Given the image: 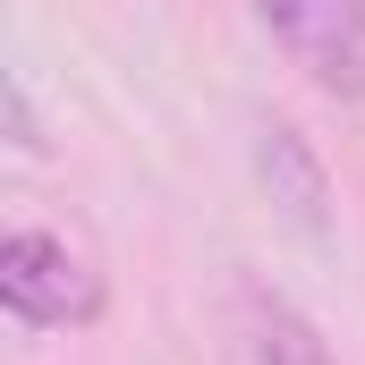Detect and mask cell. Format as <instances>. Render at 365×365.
<instances>
[{
  "label": "cell",
  "instance_id": "6da1fadb",
  "mask_svg": "<svg viewBox=\"0 0 365 365\" xmlns=\"http://www.w3.org/2000/svg\"><path fill=\"white\" fill-rule=\"evenodd\" d=\"M0 306L26 331H86V323H102V306H110V280L93 272V255L68 247L60 230L17 221L0 238Z\"/></svg>",
  "mask_w": 365,
  "mask_h": 365
},
{
  "label": "cell",
  "instance_id": "7a4b0ae2",
  "mask_svg": "<svg viewBox=\"0 0 365 365\" xmlns=\"http://www.w3.org/2000/svg\"><path fill=\"white\" fill-rule=\"evenodd\" d=\"M255 26L289 51V68H306L314 93L365 102V9H349V0H264Z\"/></svg>",
  "mask_w": 365,
  "mask_h": 365
},
{
  "label": "cell",
  "instance_id": "3957f363",
  "mask_svg": "<svg viewBox=\"0 0 365 365\" xmlns=\"http://www.w3.org/2000/svg\"><path fill=\"white\" fill-rule=\"evenodd\" d=\"M221 314H230V357H238V365H340V357H331V340L280 297L272 280H255V272L230 280Z\"/></svg>",
  "mask_w": 365,
  "mask_h": 365
},
{
  "label": "cell",
  "instance_id": "277c9868",
  "mask_svg": "<svg viewBox=\"0 0 365 365\" xmlns=\"http://www.w3.org/2000/svg\"><path fill=\"white\" fill-rule=\"evenodd\" d=\"M255 179H264V195L280 204V221L297 238H323L331 230V170L306 145V128H289V119H264L255 128Z\"/></svg>",
  "mask_w": 365,
  "mask_h": 365
},
{
  "label": "cell",
  "instance_id": "5b68a950",
  "mask_svg": "<svg viewBox=\"0 0 365 365\" xmlns=\"http://www.w3.org/2000/svg\"><path fill=\"white\" fill-rule=\"evenodd\" d=\"M0 102H9V145H17V153H43V128H34V102H26V86H17V77L0 86Z\"/></svg>",
  "mask_w": 365,
  "mask_h": 365
}]
</instances>
